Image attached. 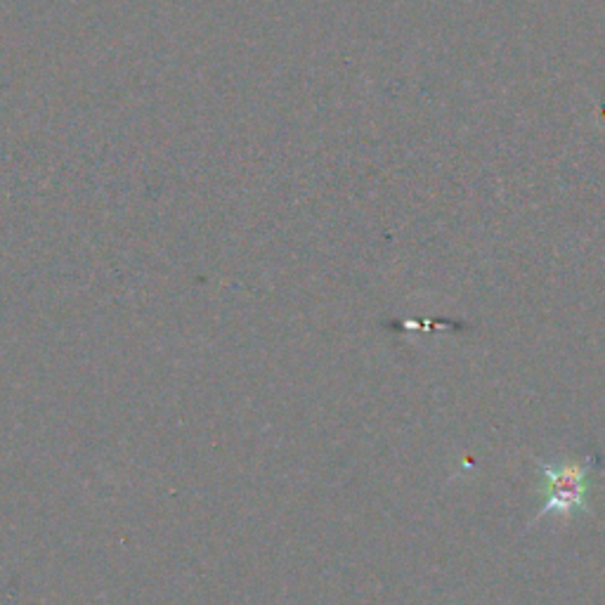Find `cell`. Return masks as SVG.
I'll return each mask as SVG.
<instances>
[{
  "label": "cell",
  "mask_w": 605,
  "mask_h": 605,
  "mask_svg": "<svg viewBox=\"0 0 605 605\" xmlns=\"http://www.w3.org/2000/svg\"><path fill=\"white\" fill-rule=\"evenodd\" d=\"M537 468L546 480L544 506L537 510L529 527H535L548 514H561L571 520L575 514H592L589 489L598 470L596 454H586L584 459L575 462H537Z\"/></svg>",
  "instance_id": "cell-1"
}]
</instances>
